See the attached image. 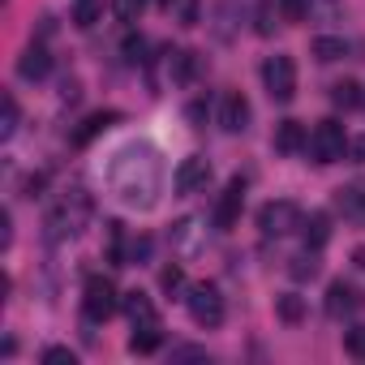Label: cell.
<instances>
[{"label": "cell", "instance_id": "obj_21", "mask_svg": "<svg viewBox=\"0 0 365 365\" xmlns=\"http://www.w3.org/2000/svg\"><path fill=\"white\" fill-rule=\"evenodd\" d=\"M120 120V112H95V116H86L82 120V129H73V146H86L91 138H99L103 129H112Z\"/></svg>", "mask_w": 365, "mask_h": 365}, {"label": "cell", "instance_id": "obj_41", "mask_svg": "<svg viewBox=\"0 0 365 365\" xmlns=\"http://www.w3.org/2000/svg\"><path fill=\"white\" fill-rule=\"evenodd\" d=\"M155 5H159V9H163V14H176V9H180V5H185V0H155Z\"/></svg>", "mask_w": 365, "mask_h": 365}, {"label": "cell", "instance_id": "obj_42", "mask_svg": "<svg viewBox=\"0 0 365 365\" xmlns=\"http://www.w3.org/2000/svg\"><path fill=\"white\" fill-rule=\"evenodd\" d=\"M352 262H356V267L365 271V250H356V254H352Z\"/></svg>", "mask_w": 365, "mask_h": 365}, {"label": "cell", "instance_id": "obj_9", "mask_svg": "<svg viewBox=\"0 0 365 365\" xmlns=\"http://www.w3.org/2000/svg\"><path fill=\"white\" fill-rule=\"evenodd\" d=\"M361 305H365V297L352 279H331L327 284V314L331 318H352Z\"/></svg>", "mask_w": 365, "mask_h": 365}, {"label": "cell", "instance_id": "obj_38", "mask_svg": "<svg viewBox=\"0 0 365 365\" xmlns=\"http://www.w3.org/2000/svg\"><path fill=\"white\" fill-rule=\"evenodd\" d=\"M335 18L339 14V0H309V18Z\"/></svg>", "mask_w": 365, "mask_h": 365}, {"label": "cell", "instance_id": "obj_15", "mask_svg": "<svg viewBox=\"0 0 365 365\" xmlns=\"http://www.w3.org/2000/svg\"><path fill=\"white\" fill-rule=\"evenodd\" d=\"M52 73V52L43 43H31L22 56H18V78L22 82H43Z\"/></svg>", "mask_w": 365, "mask_h": 365}, {"label": "cell", "instance_id": "obj_14", "mask_svg": "<svg viewBox=\"0 0 365 365\" xmlns=\"http://www.w3.org/2000/svg\"><path fill=\"white\" fill-rule=\"evenodd\" d=\"M335 211L352 224H365V180H348L335 190Z\"/></svg>", "mask_w": 365, "mask_h": 365}, {"label": "cell", "instance_id": "obj_26", "mask_svg": "<svg viewBox=\"0 0 365 365\" xmlns=\"http://www.w3.org/2000/svg\"><path fill=\"white\" fill-rule=\"evenodd\" d=\"M163 344V335H159V322H150V327H133V335H129V352H155Z\"/></svg>", "mask_w": 365, "mask_h": 365}, {"label": "cell", "instance_id": "obj_13", "mask_svg": "<svg viewBox=\"0 0 365 365\" xmlns=\"http://www.w3.org/2000/svg\"><path fill=\"white\" fill-rule=\"evenodd\" d=\"M202 245H207V228H202V220L185 215V220H176V224H172V250H176V254H198Z\"/></svg>", "mask_w": 365, "mask_h": 365}, {"label": "cell", "instance_id": "obj_8", "mask_svg": "<svg viewBox=\"0 0 365 365\" xmlns=\"http://www.w3.org/2000/svg\"><path fill=\"white\" fill-rule=\"evenodd\" d=\"M211 176H215L211 159H202V155H190V159H180V163H176V172H172V190H176L180 198L202 194V190L211 185Z\"/></svg>", "mask_w": 365, "mask_h": 365}, {"label": "cell", "instance_id": "obj_11", "mask_svg": "<svg viewBox=\"0 0 365 365\" xmlns=\"http://www.w3.org/2000/svg\"><path fill=\"white\" fill-rule=\"evenodd\" d=\"M250 116H254V108H250V99H245L241 91H228V95L220 99V125H224L228 133H245V129H250Z\"/></svg>", "mask_w": 365, "mask_h": 365}, {"label": "cell", "instance_id": "obj_34", "mask_svg": "<svg viewBox=\"0 0 365 365\" xmlns=\"http://www.w3.org/2000/svg\"><path fill=\"white\" fill-rule=\"evenodd\" d=\"M43 361L48 365H78V352L65 348V344H52V348H43Z\"/></svg>", "mask_w": 365, "mask_h": 365}, {"label": "cell", "instance_id": "obj_16", "mask_svg": "<svg viewBox=\"0 0 365 365\" xmlns=\"http://www.w3.org/2000/svg\"><path fill=\"white\" fill-rule=\"evenodd\" d=\"M305 142H309V133H305L301 120H279V125H275L271 146H275L279 155H305Z\"/></svg>", "mask_w": 365, "mask_h": 365}, {"label": "cell", "instance_id": "obj_3", "mask_svg": "<svg viewBox=\"0 0 365 365\" xmlns=\"http://www.w3.org/2000/svg\"><path fill=\"white\" fill-rule=\"evenodd\" d=\"M305 155L314 159V163H335V159H348V133H344V125L339 120H318L314 129H309V142H305Z\"/></svg>", "mask_w": 365, "mask_h": 365}, {"label": "cell", "instance_id": "obj_10", "mask_svg": "<svg viewBox=\"0 0 365 365\" xmlns=\"http://www.w3.org/2000/svg\"><path fill=\"white\" fill-rule=\"evenodd\" d=\"M241 207H245V180L232 176L228 190H224L220 202H215V211H211V224H215V228H232V224L241 220Z\"/></svg>", "mask_w": 365, "mask_h": 365}, {"label": "cell", "instance_id": "obj_19", "mask_svg": "<svg viewBox=\"0 0 365 365\" xmlns=\"http://www.w3.org/2000/svg\"><path fill=\"white\" fill-rule=\"evenodd\" d=\"M309 52H314V61H322V65H335V61H344V56L352 52V43H348L344 35H318V39L309 43Z\"/></svg>", "mask_w": 365, "mask_h": 365}, {"label": "cell", "instance_id": "obj_5", "mask_svg": "<svg viewBox=\"0 0 365 365\" xmlns=\"http://www.w3.org/2000/svg\"><path fill=\"white\" fill-rule=\"evenodd\" d=\"M116 309H120V292L112 288V279L91 275L86 288H82V314H86V322H108Z\"/></svg>", "mask_w": 365, "mask_h": 365}, {"label": "cell", "instance_id": "obj_29", "mask_svg": "<svg viewBox=\"0 0 365 365\" xmlns=\"http://www.w3.org/2000/svg\"><path fill=\"white\" fill-rule=\"evenodd\" d=\"M275 309H279V318H284V322H301V318H305V301H301L297 292H284Z\"/></svg>", "mask_w": 365, "mask_h": 365}, {"label": "cell", "instance_id": "obj_17", "mask_svg": "<svg viewBox=\"0 0 365 365\" xmlns=\"http://www.w3.org/2000/svg\"><path fill=\"white\" fill-rule=\"evenodd\" d=\"M120 309H125V318L133 322V327H150V322H159V314H155V301L146 297V292H125L120 297Z\"/></svg>", "mask_w": 365, "mask_h": 365}, {"label": "cell", "instance_id": "obj_2", "mask_svg": "<svg viewBox=\"0 0 365 365\" xmlns=\"http://www.w3.org/2000/svg\"><path fill=\"white\" fill-rule=\"evenodd\" d=\"M86 224H91V194H86V190H65V194H56V202L48 207L43 237H48L52 245H61V241H73Z\"/></svg>", "mask_w": 365, "mask_h": 365}, {"label": "cell", "instance_id": "obj_33", "mask_svg": "<svg viewBox=\"0 0 365 365\" xmlns=\"http://www.w3.org/2000/svg\"><path fill=\"white\" fill-rule=\"evenodd\" d=\"M279 14H284V22H305L309 18V0H279Z\"/></svg>", "mask_w": 365, "mask_h": 365}, {"label": "cell", "instance_id": "obj_4", "mask_svg": "<svg viewBox=\"0 0 365 365\" xmlns=\"http://www.w3.org/2000/svg\"><path fill=\"white\" fill-rule=\"evenodd\" d=\"M301 207L297 202H288V198H275V202H267V207H258V232L262 237H288V232H301Z\"/></svg>", "mask_w": 365, "mask_h": 365}, {"label": "cell", "instance_id": "obj_12", "mask_svg": "<svg viewBox=\"0 0 365 365\" xmlns=\"http://www.w3.org/2000/svg\"><path fill=\"white\" fill-rule=\"evenodd\" d=\"M241 22H245V9L237 5V0H220V5L211 9V31H215V39H220V43L237 39Z\"/></svg>", "mask_w": 365, "mask_h": 365}, {"label": "cell", "instance_id": "obj_27", "mask_svg": "<svg viewBox=\"0 0 365 365\" xmlns=\"http://www.w3.org/2000/svg\"><path fill=\"white\" fill-rule=\"evenodd\" d=\"M18 120H22V108L14 95H5V116H0V142H9L18 133Z\"/></svg>", "mask_w": 365, "mask_h": 365}, {"label": "cell", "instance_id": "obj_36", "mask_svg": "<svg viewBox=\"0 0 365 365\" xmlns=\"http://www.w3.org/2000/svg\"><path fill=\"white\" fill-rule=\"evenodd\" d=\"M172 18H176L180 26H198V18H202V5H198V0H185V5H180Z\"/></svg>", "mask_w": 365, "mask_h": 365}, {"label": "cell", "instance_id": "obj_40", "mask_svg": "<svg viewBox=\"0 0 365 365\" xmlns=\"http://www.w3.org/2000/svg\"><path fill=\"white\" fill-rule=\"evenodd\" d=\"M78 99V78H65L61 82V103H73Z\"/></svg>", "mask_w": 365, "mask_h": 365}, {"label": "cell", "instance_id": "obj_28", "mask_svg": "<svg viewBox=\"0 0 365 365\" xmlns=\"http://www.w3.org/2000/svg\"><path fill=\"white\" fill-rule=\"evenodd\" d=\"M146 5H150V0H112V14L120 18V22H142V14H146Z\"/></svg>", "mask_w": 365, "mask_h": 365}, {"label": "cell", "instance_id": "obj_7", "mask_svg": "<svg viewBox=\"0 0 365 365\" xmlns=\"http://www.w3.org/2000/svg\"><path fill=\"white\" fill-rule=\"evenodd\" d=\"M185 305H190V318L198 327H220L224 322V292L215 284H194L185 292Z\"/></svg>", "mask_w": 365, "mask_h": 365}, {"label": "cell", "instance_id": "obj_24", "mask_svg": "<svg viewBox=\"0 0 365 365\" xmlns=\"http://www.w3.org/2000/svg\"><path fill=\"white\" fill-rule=\"evenodd\" d=\"M103 22V0H73V26L78 31H91Z\"/></svg>", "mask_w": 365, "mask_h": 365}, {"label": "cell", "instance_id": "obj_30", "mask_svg": "<svg viewBox=\"0 0 365 365\" xmlns=\"http://www.w3.org/2000/svg\"><path fill=\"white\" fill-rule=\"evenodd\" d=\"M344 352L356 356V361H365V327H361V322L344 331Z\"/></svg>", "mask_w": 365, "mask_h": 365}, {"label": "cell", "instance_id": "obj_35", "mask_svg": "<svg viewBox=\"0 0 365 365\" xmlns=\"http://www.w3.org/2000/svg\"><path fill=\"white\" fill-rule=\"evenodd\" d=\"M120 52H125V61H129V65H138V61L146 56V39H142V35H125Z\"/></svg>", "mask_w": 365, "mask_h": 365}, {"label": "cell", "instance_id": "obj_1", "mask_svg": "<svg viewBox=\"0 0 365 365\" xmlns=\"http://www.w3.org/2000/svg\"><path fill=\"white\" fill-rule=\"evenodd\" d=\"M108 190L129 211H150L163 194V159L150 142H129L108 163Z\"/></svg>", "mask_w": 365, "mask_h": 365}, {"label": "cell", "instance_id": "obj_25", "mask_svg": "<svg viewBox=\"0 0 365 365\" xmlns=\"http://www.w3.org/2000/svg\"><path fill=\"white\" fill-rule=\"evenodd\" d=\"M331 103H335V108H344V112H352V108H361V103H365V95H361V86H356L352 78H344V82H335V86H331Z\"/></svg>", "mask_w": 365, "mask_h": 365}, {"label": "cell", "instance_id": "obj_32", "mask_svg": "<svg viewBox=\"0 0 365 365\" xmlns=\"http://www.w3.org/2000/svg\"><path fill=\"white\" fill-rule=\"evenodd\" d=\"M159 288H163L168 297H172V292H190V288H185V271H180V267H163Z\"/></svg>", "mask_w": 365, "mask_h": 365}, {"label": "cell", "instance_id": "obj_20", "mask_svg": "<svg viewBox=\"0 0 365 365\" xmlns=\"http://www.w3.org/2000/svg\"><path fill=\"white\" fill-rule=\"evenodd\" d=\"M168 78H172V82H180V86H190V82L198 78V56H194V52H185V48L168 52Z\"/></svg>", "mask_w": 365, "mask_h": 365}, {"label": "cell", "instance_id": "obj_31", "mask_svg": "<svg viewBox=\"0 0 365 365\" xmlns=\"http://www.w3.org/2000/svg\"><path fill=\"white\" fill-rule=\"evenodd\" d=\"M146 258H150V237H133L125 250V267H142Z\"/></svg>", "mask_w": 365, "mask_h": 365}, {"label": "cell", "instance_id": "obj_22", "mask_svg": "<svg viewBox=\"0 0 365 365\" xmlns=\"http://www.w3.org/2000/svg\"><path fill=\"white\" fill-rule=\"evenodd\" d=\"M318 271H322V262H318V250H301L297 258H288V275L297 279V284H305V279H318Z\"/></svg>", "mask_w": 365, "mask_h": 365}, {"label": "cell", "instance_id": "obj_18", "mask_svg": "<svg viewBox=\"0 0 365 365\" xmlns=\"http://www.w3.org/2000/svg\"><path fill=\"white\" fill-rule=\"evenodd\" d=\"M301 241H305L309 250H322V245L331 241V215H327V211H309V215L301 220Z\"/></svg>", "mask_w": 365, "mask_h": 365}, {"label": "cell", "instance_id": "obj_23", "mask_svg": "<svg viewBox=\"0 0 365 365\" xmlns=\"http://www.w3.org/2000/svg\"><path fill=\"white\" fill-rule=\"evenodd\" d=\"M279 22H284V14H279V0H258V9H254V31H258L262 39H271Z\"/></svg>", "mask_w": 365, "mask_h": 365}, {"label": "cell", "instance_id": "obj_39", "mask_svg": "<svg viewBox=\"0 0 365 365\" xmlns=\"http://www.w3.org/2000/svg\"><path fill=\"white\" fill-rule=\"evenodd\" d=\"M348 159L352 163H365V138H348Z\"/></svg>", "mask_w": 365, "mask_h": 365}, {"label": "cell", "instance_id": "obj_6", "mask_svg": "<svg viewBox=\"0 0 365 365\" xmlns=\"http://www.w3.org/2000/svg\"><path fill=\"white\" fill-rule=\"evenodd\" d=\"M262 86H267V95L275 99V103H288L292 95H297V61L292 56H267V65H262Z\"/></svg>", "mask_w": 365, "mask_h": 365}, {"label": "cell", "instance_id": "obj_37", "mask_svg": "<svg viewBox=\"0 0 365 365\" xmlns=\"http://www.w3.org/2000/svg\"><path fill=\"white\" fill-rule=\"evenodd\" d=\"M172 361H207V348H198V344H176L172 348Z\"/></svg>", "mask_w": 365, "mask_h": 365}]
</instances>
